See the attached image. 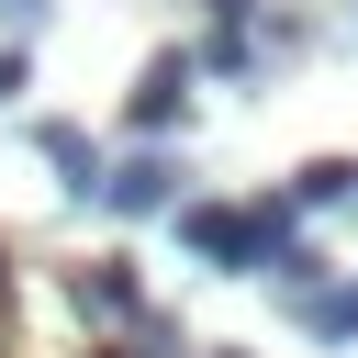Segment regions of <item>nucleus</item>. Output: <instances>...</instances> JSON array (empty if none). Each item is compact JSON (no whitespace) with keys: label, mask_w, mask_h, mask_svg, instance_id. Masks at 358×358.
<instances>
[{"label":"nucleus","mask_w":358,"mask_h":358,"mask_svg":"<svg viewBox=\"0 0 358 358\" xmlns=\"http://www.w3.org/2000/svg\"><path fill=\"white\" fill-rule=\"evenodd\" d=\"M179 246L213 257V268H257V257H268V224L235 213V201H190V213H179Z\"/></svg>","instance_id":"f257e3e1"},{"label":"nucleus","mask_w":358,"mask_h":358,"mask_svg":"<svg viewBox=\"0 0 358 358\" xmlns=\"http://www.w3.org/2000/svg\"><path fill=\"white\" fill-rule=\"evenodd\" d=\"M168 201H179V168H168V157H123V168H101V213L134 224V213H168Z\"/></svg>","instance_id":"f03ea898"},{"label":"nucleus","mask_w":358,"mask_h":358,"mask_svg":"<svg viewBox=\"0 0 358 358\" xmlns=\"http://www.w3.org/2000/svg\"><path fill=\"white\" fill-rule=\"evenodd\" d=\"M291 324L324 336V347H347V336H358V280H313V291L291 302Z\"/></svg>","instance_id":"7ed1b4c3"},{"label":"nucleus","mask_w":358,"mask_h":358,"mask_svg":"<svg viewBox=\"0 0 358 358\" xmlns=\"http://www.w3.org/2000/svg\"><path fill=\"white\" fill-rule=\"evenodd\" d=\"M168 112H190V56H157V67L134 78V134H157Z\"/></svg>","instance_id":"20e7f679"},{"label":"nucleus","mask_w":358,"mask_h":358,"mask_svg":"<svg viewBox=\"0 0 358 358\" xmlns=\"http://www.w3.org/2000/svg\"><path fill=\"white\" fill-rule=\"evenodd\" d=\"M78 313H112V324H134V313H145V291H134V257H101V268H78Z\"/></svg>","instance_id":"39448f33"},{"label":"nucleus","mask_w":358,"mask_h":358,"mask_svg":"<svg viewBox=\"0 0 358 358\" xmlns=\"http://www.w3.org/2000/svg\"><path fill=\"white\" fill-rule=\"evenodd\" d=\"M34 145H45V168H67V190H78V201L101 190V145H90L78 123H34Z\"/></svg>","instance_id":"423d86ee"},{"label":"nucleus","mask_w":358,"mask_h":358,"mask_svg":"<svg viewBox=\"0 0 358 358\" xmlns=\"http://www.w3.org/2000/svg\"><path fill=\"white\" fill-rule=\"evenodd\" d=\"M291 201H358V168H347V157H324V168H302V190H291Z\"/></svg>","instance_id":"0eeeda50"},{"label":"nucleus","mask_w":358,"mask_h":358,"mask_svg":"<svg viewBox=\"0 0 358 358\" xmlns=\"http://www.w3.org/2000/svg\"><path fill=\"white\" fill-rule=\"evenodd\" d=\"M22 90H34V56H22V45H0V101H22Z\"/></svg>","instance_id":"6e6552de"},{"label":"nucleus","mask_w":358,"mask_h":358,"mask_svg":"<svg viewBox=\"0 0 358 358\" xmlns=\"http://www.w3.org/2000/svg\"><path fill=\"white\" fill-rule=\"evenodd\" d=\"M0 11H11V22H45V0H0Z\"/></svg>","instance_id":"1a4fd4ad"},{"label":"nucleus","mask_w":358,"mask_h":358,"mask_svg":"<svg viewBox=\"0 0 358 358\" xmlns=\"http://www.w3.org/2000/svg\"><path fill=\"white\" fill-rule=\"evenodd\" d=\"M101 358H123V347H101Z\"/></svg>","instance_id":"9d476101"},{"label":"nucleus","mask_w":358,"mask_h":358,"mask_svg":"<svg viewBox=\"0 0 358 358\" xmlns=\"http://www.w3.org/2000/svg\"><path fill=\"white\" fill-rule=\"evenodd\" d=\"M0 291H11V268H0Z\"/></svg>","instance_id":"9b49d317"}]
</instances>
